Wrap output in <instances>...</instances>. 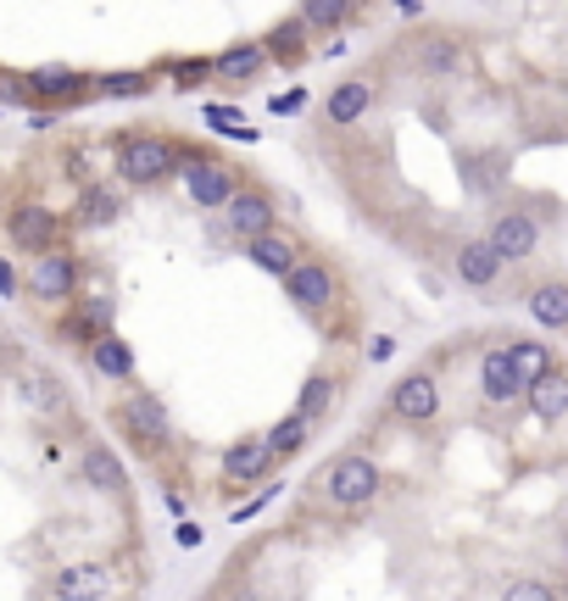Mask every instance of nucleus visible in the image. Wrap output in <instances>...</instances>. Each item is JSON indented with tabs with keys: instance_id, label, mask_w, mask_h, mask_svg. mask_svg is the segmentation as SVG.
<instances>
[{
	"instance_id": "nucleus-36",
	"label": "nucleus",
	"mask_w": 568,
	"mask_h": 601,
	"mask_svg": "<svg viewBox=\"0 0 568 601\" xmlns=\"http://www.w3.org/2000/svg\"><path fill=\"white\" fill-rule=\"evenodd\" d=\"M12 296H18V279H12L7 263H0V301H12Z\"/></svg>"
},
{
	"instance_id": "nucleus-7",
	"label": "nucleus",
	"mask_w": 568,
	"mask_h": 601,
	"mask_svg": "<svg viewBox=\"0 0 568 601\" xmlns=\"http://www.w3.org/2000/svg\"><path fill=\"white\" fill-rule=\"evenodd\" d=\"M274 229H279V212H274V190H263V185H240V196L218 212V234L234 240L240 251Z\"/></svg>"
},
{
	"instance_id": "nucleus-24",
	"label": "nucleus",
	"mask_w": 568,
	"mask_h": 601,
	"mask_svg": "<svg viewBox=\"0 0 568 601\" xmlns=\"http://www.w3.org/2000/svg\"><path fill=\"white\" fill-rule=\"evenodd\" d=\"M508 352H513V368H519L524 390L541 385V379L557 368V346H552V340H541V334H519V340H508Z\"/></svg>"
},
{
	"instance_id": "nucleus-1",
	"label": "nucleus",
	"mask_w": 568,
	"mask_h": 601,
	"mask_svg": "<svg viewBox=\"0 0 568 601\" xmlns=\"http://www.w3.org/2000/svg\"><path fill=\"white\" fill-rule=\"evenodd\" d=\"M179 156H185V140L162 134V129H129L112 140V167H118V185L129 190H156L179 174Z\"/></svg>"
},
{
	"instance_id": "nucleus-14",
	"label": "nucleus",
	"mask_w": 568,
	"mask_h": 601,
	"mask_svg": "<svg viewBox=\"0 0 568 601\" xmlns=\"http://www.w3.org/2000/svg\"><path fill=\"white\" fill-rule=\"evenodd\" d=\"M474 379H479V401H485V407H519V401H524V379H519L508 346H485Z\"/></svg>"
},
{
	"instance_id": "nucleus-27",
	"label": "nucleus",
	"mask_w": 568,
	"mask_h": 601,
	"mask_svg": "<svg viewBox=\"0 0 568 601\" xmlns=\"http://www.w3.org/2000/svg\"><path fill=\"white\" fill-rule=\"evenodd\" d=\"M312 429H318V423H312L301 407H290L279 423H268V429H263V435H268L274 457H279V463H290V457H301V452L312 446Z\"/></svg>"
},
{
	"instance_id": "nucleus-29",
	"label": "nucleus",
	"mask_w": 568,
	"mask_h": 601,
	"mask_svg": "<svg viewBox=\"0 0 568 601\" xmlns=\"http://www.w3.org/2000/svg\"><path fill=\"white\" fill-rule=\"evenodd\" d=\"M335 401H341V374L335 368H318V374H307V385L296 390V407L312 418V423H323L335 412Z\"/></svg>"
},
{
	"instance_id": "nucleus-11",
	"label": "nucleus",
	"mask_w": 568,
	"mask_h": 601,
	"mask_svg": "<svg viewBox=\"0 0 568 601\" xmlns=\"http://www.w3.org/2000/svg\"><path fill=\"white\" fill-rule=\"evenodd\" d=\"M62 234H67V223H62V212H51L45 201H18V207L7 212V240H12L23 256L56 251Z\"/></svg>"
},
{
	"instance_id": "nucleus-17",
	"label": "nucleus",
	"mask_w": 568,
	"mask_h": 601,
	"mask_svg": "<svg viewBox=\"0 0 568 601\" xmlns=\"http://www.w3.org/2000/svg\"><path fill=\"white\" fill-rule=\"evenodd\" d=\"M246 256H252V268H257V274H268V279H279V285H285V279L301 268L307 245H301L290 229H274V234L252 240V245H246Z\"/></svg>"
},
{
	"instance_id": "nucleus-34",
	"label": "nucleus",
	"mask_w": 568,
	"mask_h": 601,
	"mask_svg": "<svg viewBox=\"0 0 568 601\" xmlns=\"http://www.w3.org/2000/svg\"><path fill=\"white\" fill-rule=\"evenodd\" d=\"M174 90H196V84H212V56L207 62H174Z\"/></svg>"
},
{
	"instance_id": "nucleus-30",
	"label": "nucleus",
	"mask_w": 568,
	"mask_h": 601,
	"mask_svg": "<svg viewBox=\"0 0 568 601\" xmlns=\"http://www.w3.org/2000/svg\"><path fill=\"white\" fill-rule=\"evenodd\" d=\"M307 23L301 18H285V23H274L268 34H263V45H268V56H274V67H301L307 62Z\"/></svg>"
},
{
	"instance_id": "nucleus-26",
	"label": "nucleus",
	"mask_w": 568,
	"mask_h": 601,
	"mask_svg": "<svg viewBox=\"0 0 568 601\" xmlns=\"http://www.w3.org/2000/svg\"><path fill=\"white\" fill-rule=\"evenodd\" d=\"M524 407L535 412V423H563L568 418V368H552L541 385H530Z\"/></svg>"
},
{
	"instance_id": "nucleus-23",
	"label": "nucleus",
	"mask_w": 568,
	"mask_h": 601,
	"mask_svg": "<svg viewBox=\"0 0 568 601\" xmlns=\"http://www.w3.org/2000/svg\"><path fill=\"white\" fill-rule=\"evenodd\" d=\"M85 357H90V368H96L101 379H112V385H134V368H140V363H134V346H129V340H123L118 329H112V334H101Z\"/></svg>"
},
{
	"instance_id": "nucleus-2",
	"label": "nucleus",
	"mask_w": 568,
	"mask_h": 601,
	"mask_svg": "<svg viewBox=\"0 0 568 601\" xmlns=\"http://www.w3.org/2000/svg\"><path fill=\"white\" fill-rule=\"evenodd\" d=\"M312 485H318V496L330 501V507H341V512H363V507L379 501V490H385V468H379L363 446H346V452H335L330 463L312 474Z\"/></svg>"
},
{
	"instance_id": "nucleus-5",
	"label": "nucleus",
	"mask_w": 568,
	"mask_h": 601,
	"mask_svg": "<svg viewBox=\"0 0 568 601\" xmlns=\"http://www.w3.org/2000/svg\"><path fill=\"white\" fill-rule=\"evenodd\" d=\"M441 407H446V385L435 368H408L385 390V418L408 423V429H430L441 418Z\"/></svg>"
},
{
	"instance_id": "nucleus-31",
	"label": "nucleus",
	"mask_w": 568,
	"mask_h": 601,
	"mask_svg": "<svg viewBox=\"0 0 568 601\" xmlns=\"http://www.w3.org/2000/svg\"><path fill=\"white\" fill-rule=\"evenodd\" d=\"M352 12H357V0H301V7H296V18H301L312 34H335V29H346Z\"/></svg>"
},
{
	"instance_id": "nucleus-15",
	"label": "nucleus",
	"mask_w": 568,
	"mask_h": 601,
	"mask_svg": "<svg viewBox=\"0 0 568 601\" xmlns=\"http://www.w3.org/2000/svg\"><path fill=\"white\" fill-rule=\"evenodd\" d=\"M374 101H379V84L368 73H352V78H341L335 90L323 96V123H330V129H352V123H363L374 112Z\"/></svg>"
},
{
	"instance_id": "nucleus-16",
	"label": "nucleus",
	"mask_w": 568,
	"mask_h": 601,
	"mask_svg": "<svg viewBox=\"0 0 568 601\" xmlns=\"http://www.w3.org/2000/svg\"><path fill=\"white\" fill-rule=\"evenodd\" d=\"M107 596H112L107 563H67L51 574V601H107Z\"/></svg>"
},
{
	"instance_id": "nucleus-12",
	"label": "nucleus",
	"mask_w": 568,
	"mask_h": 601,
	"mask_svg": "<svg viewBox=\"0 0 568 601\" xmlns=\"http://www.w3.org/2000/svg\"><path fill=\"white\" fill-rule=\"evenodd\" d=\"M485 240L502 251L508 268H519V263H530V256H541V218L530 207H502L491 218V229H485Z\"/></svg>"
},
{
	"instance_id": "nucleus-9",
	"label": "nucleus",
	"mask_w": 568,
	"mask_h": 601,
	"mask_svg": "<svg viewBox=\"0 0 568 601\" xmlns=\"http://www.w3.org/2000/svg\"><path fill=\"white\" fill-rule=\"evenodd\" d=\"M274 468H279V457H274L268 435H240V441H229L223 457H218L223 490H268L263 479H274Z\"/></svg>"
},
{
	"instance_id": "nucleus-3",
	"label": "nucleus",
	"mask_w": 568,
	"mask_h": 601,
	"mask_svg": "<svg viewBox=\"0 0 568 601\" xmlns=\"http://www.w3.org/2000/svg\"><path fill=\"white\" fill-rule=\"evenodd\" d=\"M179 185H185V196H190L201 212H223V207L240 196L246 174H240V162H229V156H218V151L185 145V156H179Z\"/></svg>"
},
{
	"instance_id": "nucleus-28",
	"label": "nucleus",
	"mask_w": 568,
	"mask_h": 601,
	"mask_svg": "<svg viewBox=\"0 0 568 601\" xmlns=\"http://www.w3.org/2000/svg\"><path fill=\"white\" fill-rule=\"evenodd\" d=\"M419 73H424V78H457V73H463V45H457V34H424V40H419Z\"/></svg>"
},
{
	"instance_id": "nucleus-25",
	"label": "nucleus",
	"mask_w": 568,
	"mask_h": 601,
	"mask_svg": "<svg viewBox=\"0 0 568 601\" xmlns=\"http://www.w3.org/2000/svg\"><path fill=\"white\" fill-rule=\"evenodd\" d=\"M118 218H123V196L112 185H85L78 190V207H73L78 229H112Z\"/></svg>"
},
{
	"instance_id": "nucleus-35",
	"label": "nucleus",
	"mask_w": 568,
	"mask_h": 601,
	"mask_svg": "<svg viewBox=\"0 0 568 601\" xmlns=\"http://www.w3.org/2000/svg\"><path fill=\"white\" fill-rule=\"evenodd\" d=\"M301 107H307V90H290V96L274 101V112H301Z\"/></svg>"
},
{
	"instance_id": "nucleus-37",
	"label": "nucleus",
	"mask_w": 568,
	"mask_h": 601,
	"mask_svg": "<svg viewBox=\"0 0 568 601\" xmlns=\"http://www.w3.org/2000/svg\"><path fill=\"white\" fill-rule=\"evenodd\" d=\"M234 601H263V596H252V590H246V596H234Z\"/></svg>"
},
{
	"instance_id": "nucleus-22",
	"label": "nucleus",
	"mask_w": 568,
	"mask_h": 601,
	"mask_svg": "<svg viewBox=\"0 0 568 601\" xmlns=\"http://www.w3.org/2000/svg\"><path fill=\"white\" fill-rule=\"evenodd\" d=\"M29 90H34V101H85V96H96V78L78 67H34Z\"/></svg>"
},
{
	"instance_id": "nucleus-10",
	"label": "nucleus",
	"mask_w": 568,
	"mask_h": 601,
	"mask_svg": "<svg viewBox=\"0 0 568 601\" xmlns=\"http://www.w3.org/2000/svg\"><path fill=\"white\" fill-rule=\"evenodd\" d=\"M452 279H457L463 290H474V296H491V290L508 279V263H502V251L485 240V234H468V240H457V251H452Z\"/></svg>"
},
{
	"instance_id": "nucleus-6",
	"label": "nucleus",
	"mask_w": 568,
	"mask_h": 601,
	"mask_svg": "<svg viewBox=\"0 0 568 601\" xmlns=\"http://www.w3.org/2000/svg\"><path fill=\"white\" fill-rule=\"evenodd\" d=\"M285 296H290V307L296 312H307V318H330V312H341V301H346V285H341V274H335V263H323V256H301V268L285 279Z\"/></svg>"
},
{
	"instance_id": "nucleus-13",
	"label": "nucleus",
	"mask_w": 568,
	"mask_h": 601,
	"mask_svg": "<svg viewBox=\"0 0 568 601\" xmlns=\"http://www.w3.org/2000/svg\"><path fill=\"white\" fill-rule=\"evenodd\" d=\"M274 67L268 45L263 40H234L212 56V84H229V90H252V84H263V73Z\"/></svg>"
},
{
	"instance_id": "nucleus-20",
	"label": "nucleus",
	"mask_w": 568,
	"mask_h": 601,
	"mask_svg": "<svg viewBox=\"0 0 568 601\" xmlns=\"http://www.w3.org/2000/svg\"><path fill=\"white\" fill-rule=\"evenodd\" d=\"M18 396H23V407H34L40 418H67V412H73V396H67V385H62L51 368H23V374H18Z\"/></svg>"
},
{
	"instance_id": "nucleus-4",
	"label": "nucleus",
	"mask_w": 568,
	"mask_h": 601,
	"mask_svg": "<svg viewBox=\"0 0 568 601\" xmlns=\"http://www.w3.org/2000/svg\"><path fill=\"white\" fill-rule=\"evenodd\" d=\"M112 423H118V435L140 452V457H162L174 446V418L168 407H162L151 390H129L118 407H112Z\"/></svg>"
},
{
	"instance_id": "nucleus-18",
	"label": "nucleus",
	"mask_w": 568,
	"mask_h": 601,
	"mask_svg": "<svg viewBox=\"0 0 568 601\" xmlns=\"http://www.w3.org/2000/svg\"><path fill=\"white\" fill-rule=\"evenodd\" d=\"M112 323H118V301H112V296H85V301H73L62 334L73 340L78 352H90L101 334H112Z\"/></svg>"
},
{
	"instance_id": "nucleus-33",
	"label": "nucleus",
	"mask_w": 568,
	"mask_h": 601,
	"mask_svg": "<svg viewBox=\"0 0 568 601\" xmlns=\"http://www.w3.org/2000/svg\"><path fill=\"white\" fill-rule=\"evenodd\" d=\"M502 601H563V596H557L541 574H524V579H513V585L502 590Z\"/></svg>"
},
{
	"instance_id": "nucleus-21",
	"label": "nucleus",
	"mask_w": 568,
	"mask_h": 601,
	"mask_svg": "<svg viewBox=\"0 0 568 601\" xmlns=\"http://www.w3.org/2000/svg\"><path fill=\"white\" fill-rule=\"evenodd\" d=\"M524 307H530V318H535L546 334H563V329H568V279H557V274L535 279V285L524 290Z\"/></svg>"
},
{
	"instance_id": "nucleus-8",
	"label": "nucleus",
	"mask_w": 568,
	"mask_h": 601,
	"mask_svg": "<svg viewBox=\"0 0 568 601\" xmlns=\"http://www.w3.org/2000/svg\"><path fill=\"white\" fill-rule=\"evenodd\" d=\"M23 285H29V296H34L40 307H73V301H78V285H85V263H78L67 245H56V251L34 256Z\"/></svg>"
},
{
	"instance_id": "nucleus-32",
	"label": "nucleus",
	"mask_w": 568,
	"mask_h": 601,
	"mask_svg": "<svg viewBox=\"0 0 568 601\" xmlns=\"http://www.w3.org/2000/svg\"><path fill=\"white\" fill-rule=\"evenodd\" d=\"M151 90H156L151 73H101V78H96V96H112V101H123V96H151Z\"/></svg>"
},
{
	"instance_id": "nucleus-19",
	"label": "nucleus",
	"mask_w": 568,
	"mask_h": 601,
	"mask_svg": "<svg viewBox=\"0 0 568 601\" xmlns=\"http://www.w3.org/2000/svg\"><path fill=\"white\" fill-rule=\"evenodd\" d=\"M78 479H85L90 490H101V496H129V468H123V457L112 452V446H101V441H90L85 452H78Z\"/></svg>"
}]
</instances>
